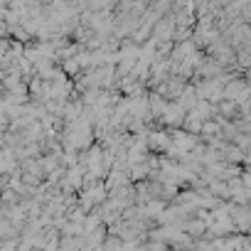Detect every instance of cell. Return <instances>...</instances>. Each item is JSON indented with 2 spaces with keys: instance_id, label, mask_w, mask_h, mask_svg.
Masks as SVG:
<instances>
[{
  "instance_id": "cell-1",
  "label": "cell",
  "mask_w": 251,
  "mask_h": 251,
  "mask_svg": "<svg viewBox=\"0 0 251 251\" xmlns=\"http://www.w3.org/2000/svg\"><path fill=\"white\" fill-rule=\"evenodd\" d=\"M185 113L187 111H182L177 103H168L165 111L160 113V121H163V126H168L170 131H177L180 126H182V121H185Z\"/></svg>"
},
{
  "instance_id": "cell-2",
  "label": "cell",
  "mask_w": 251,
  "mask_h": 251,
  "mask_svg": "<svg viewBox=\"0 0 251 251\" xmlns=\"http://www.w3.org/2000/svg\"><path fill=\"white\" fill-rule=\"evenodd\" d=\"M146 141H148V148L151 151H165V153H170V146L173 143H170V136L165 131H153Z\"/></svg>"
}]
</instances>
